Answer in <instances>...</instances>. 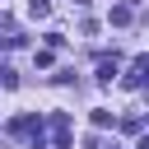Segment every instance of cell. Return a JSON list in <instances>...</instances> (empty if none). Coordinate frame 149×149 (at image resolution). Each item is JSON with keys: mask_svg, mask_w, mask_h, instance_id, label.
I'll use <instances>...</instances> for the list:
<instances>
[{"mask_svg": "<svg viewBox=\"0 0 149 149\" xmlns=\"http://www.w3.org/2000/svg\"><path fill=\"white\" fill-rule=\"evenodd\" d=\"M140 84H149V56H140L130 65V74H126V88H140Z\"/></svg>", "mask_w": 149, "mask_h": 149, "instance_id": "cell-2", "label": "cell"}, {"mask_svg": "<svg viewBox=\"0 0 149 149\" xmlns=\"http://www.w3.org/2000/svg\"><path fill=\"white\" fill-rule=\"evenodd\" d=\"M28 14H33V19H47L51 5H47V0H28Z\"/></svg>", "mask_w": 149, "mask_h": 149, "instance_id": "cell-5", "label": "cell"}, {"mask_svg": "<svg viewBox=\"0 0 149 149\" xmlns=\"http://www.w3.org/2000/svg\"><path fill=\"white\" fill-rule=\"evenodd\" d=\"M116 70H121V61H116V56H102V61H98V79H102V84H112V79H116Z\"/></svg>", "mask_w": 149, "mask_h": 149, "instance_id": "cell-3", "label": "cell"}, {"mask_svg": "<svg viewBox=\"0 0 149 149\" xmlns=\"http://www.w3.org/2000/svg\"><path fill=\"white\" fill-rule=\"evenodd\" d=\"M140 149H149V135H144V140H140Z\"/></svg>", "mask_w": 149, "mask_h": 149, "instance_id": "cell-6", "label": "cell"}, {"mask_svg": "<svg viewBox=\"0 0 149 149\" xmlns=\"http://www.w3.org/2000/svg\"><path fill=\"white\" fill-rule=\"evenodd\" d=\"M51 140H56V149L70 144V116L65 112H51Z\"/></svg>", "mask_w": 149, "mask_h": 149, "instance_id": "cell-1", "label": "cell"}, {"mask_svg": "<svg viewBox=\"0 0 149 149\" xmlns=\"http://www.w3.org/2000/svg\"><path fill=\"white\" fill-rule=\"evenodd\" d=\"M0 23H5V19H0Z\"/></svg>", "mask_w": 149, "mask_h": 149, "instance_id": "cell-7", "label": "cell"}, {"mask_svg": "<svg viewBox=\"0 0 149 149\" xmlns=\"http://www.w3.org/2000/svg\"><path fill=\"white\" fill-rule=\"evenodd\" d=\"M112 23L126 28V23H130V5H116V9H112Z\"/></svg>", "mask_w": 149, "mask_h": 149, "instance_id": "cell-4", "label": "cell"}]
</instances>
